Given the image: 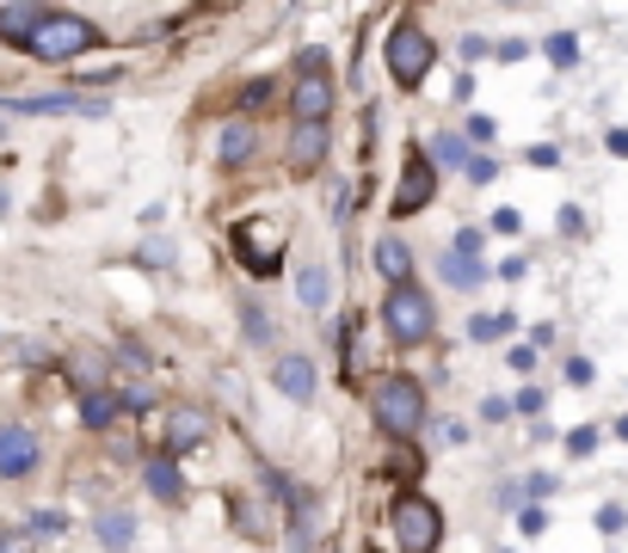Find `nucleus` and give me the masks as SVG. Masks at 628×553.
<instances>
[{
  "label": "nucleus",
  "mask_w": 628,
  "mask_h": 553,
  "mask_svg": "<svg viewBox=\"0 0 628 553\" xmlns=\"http://www.w3.org/2000/svg\"><path fill=\"white\" fill-rule=\"evenodd\" d=\"M235 259L247 264L253 276H278V264H283V228H278V222H240V228H235Z\"/></svg>",
  "instance_id": "nucleus-7"
},
{
  "label": "nucleus",
  "mask_w": 628,
  "mask_h": 553,
  "mask_svg": "<svg viewBox=\"0 0 628 553\" xmlns=\"http://www.w3.org/2000/svg\"><path fill=\"white\" fill-rule=\"evenodd\" d=\"M512 369H536V345H518V351H512Z\"/></svg>",
  "instance_id": "nucleus-44"
},
{
  "label": "nucleus",
  "mask_w": 628,
  "mask_h": 553,
  "mask_svg": "<svg viewBox=\"0 0 628 553\" xmlns=\"http://www.w3.org/2000/svg\"><path fill=\"white\" fill-rule=\"evenodd\" d=\"M512 326H518L512 314H474V320H469V338H474V345H500Z\"/></svg>",
  "instance_id": "nucleus-23"
},
{
  "label": "nucleus",
  "mask_w": 628,
  "mask_h": 553,
  "mask_svg": "<svg viewBox=\"0 0 628 553\" xmlns=\"http://www.w3.org/2000/svg\"><path fill=\"white\" fill-rule=\"evenodd\" d=\"M271 382H278V394H290L302 406V399H314V363L302 351L278 357V369H271Z\"/></svg>",
  "instance_id": "nucleus-12"
},
{
  "label": "nucleus",
  "mask_w": 628,
  "mask_h": 553,
  "mask_svg": "<svg viewBox=\"0 0 628 553\" xmlns=\"http://www.w3.org/2000/svg\"><path fill=\"white\" fill-rule=\"evenodd\" d=\"M333 80H327V61H321V49H309L302 56V75L290 80V111H296V123H327L333 111Z\"/></svg>",
  "instance_id": "nucleus-6"
},
{
  "label": "nucleus",
  "mask_w": 628,
  "mask_h": 553,
  "mask_svg": "<svg viewBox=\"0 0 628 553\" xmlns=\"http://www.w3.org/2000/svg\"><path fill=\"white\" fill-rule=\"evenodd\" d=\"M425 160H431V172H456V167H469V142H462V136H450V129H444V136L438 142H431V154H425Z\"/></svg>",
  "instance_id": "nucleus-20"
},
{
  "label": "nucleus",
  "mask_w": 628,
  "mask_h": 553,
  "mask_svg": "<svg viewBox=\"0 0 628 553\" xmlns=\"http://www.w3.org/2000/svg\"><path fill=\"white\" fill-rule=\"evenodd\" d=\"M253 148H259V129H253V123H228V129H222V167H240V160H253Z\"/></svg>",
  "instance_id": "nucleus-17"
},
{
  "label": "nucleus",
  "mask_w": 628,
  "mask_h": 553,
  "mask_svg": "<svg viewBox=\"0 0 628 553\" xmlns=\"http://www.w3.org/2000/svg\"><path fill=\"white\" fill-rule=\"evenodd\" d=\"M75 382L87 387V394H99V387L111 382V375H105V357H99V351H93V357H75Z\"/></svg>",
  "instance_id": "nucleus-24"
},
{
  "label": "nucleus",
  "mask_w": 628,
  "mask_h": 553,
  "mask_svg": "<svg viewBox=\"0 0 628 553\" xmlns=\"http://www.w3.org/2000/svg\"><path fill=\"white\" fill-rule=\"evenodd\" d=\"M592 449H597V430H592V425L567 437V455H592Z\"/></svg>",
  "instance_id": "nucleus-38"
},
{
  "label": "nucleus",
  "mask_w": 628,
  "mask_h": 553,
  "mask_svg": "<svg viewBox=\"0 0 628 553\" xmlns=\"http://www.w3.org/2000/svg\"><path fill=\"white\" fill-rule=\"evenodd\" d=\"M389 529H394V548L401 553H438L444 541V510L419 492H401L389 505Z\"/></svg>",
  "instance_id": "nucleus-5"
},
{
  "label": "nucleus",
  "mask_w": 628,
  "mask_h": 553,
  "mask_svg": "<svg viewBox=\"0 0 628 553\" xmlns=\"http://www.w3.org/2000/svg\"><path fill=\"white\" fill-rule=\"evenodd\" d=\"M438 198V172H431V160H425L419 148L407 154V167H401V191H394V222H407V215H419L425 203Z\"/></svg>",
  "instance_id": "nucleus-8"
},
{
  "label": "nucleus",
  "mask_w": 628,
  "mask_h": 553,
  "mask_svg": "<svg viewBox=\"0 0 628 553\" xmlns=\"http://www.w3.org/2000/svg\"><path fill=\"white\" fill-rule=\"evenodd\" d=\"M450 246H456V252H469V259H481V246H487V234H481V228H462Z\"/></svg>",
  "instance_id": "nucleus-37"
},
{
  "label": "nucleus",
  "mask_w": 628,
  "mask_h": 553,
  "mask_svg": "<svg viewBox=\"0 0 628 553\" xmlns=\"http://www.w3.org/2000/svg\"><path fill=\"white\" fill-rule=\"evenodd\" d=\"M37 19H44V7H0V37H7V44H25Z\"/></svg>",
  "instance_id": "nucleus-19"
},
{
  "label": "nucleus",
  "mask_w": 628,
  "mask_h": 553,
  "mask_svg": "<svg viewBox=\"0 0 628 553\" xmlns=\"http://www.w3.org/2000/svg\"><path fill=\"white\" fill-rule=\"evenodd\" d=\"M7 111H25V117H105V99H87V92H44V99H7Z\"/></svg>",
  "instance_id": "nucleus-9"
},
{
  "label": "nucleus",
  "mask_w": 628,
  "mask_h": 553,
  "mask_svg": "<svg viewBox=\"0 0 628 553\" xmlns=\"http://www.w3.org/2000/svg\"><path fill=\"white\" fill-rule=\"evenodd\" d=\"M623 529H628L623 505H597V535H623Z\"/></svg>",
  "instance_id": "nucleus-28"
},
{
  "label": "nucleus",
  "mask_w": 628,
  "mask_h": 553,
  "mask_svg": "<svg viewBox=\"0 0 628 553\" xmlns=\"http://www.w3.org/2000/svg\"><path fill=\"white\" fill-rule=\"evenodd\" d=\"M438 276L450 283V290H481V283H487V264L469 259V252H456V246H444V252H438Z\"/></svg>",
  "instance_id": "nucleus-14"
},
{
  "label": "nucleus",
  "mask_w": 628,
  "mask_h": 553,
  "mask_svg": "<svg viewBox=\"0 0 628 553\" xmlns=\"http://www.w3.org/2000/svg\"><path fill=\"white\" fill-rule=\"evenodd\" d=\"M210 437V418L191 413V406H179L173 418H167V455H186V449H198Z\"/></svg>",
  "instance_id": "nucleus-15"
},
{
  "label": "nucleus",
  "mask_w": 628,
  "mask_h": 553,
  "mask_svg": "<svg viewBox=\"0 0 628 553\" xmlns=\"http://www.w3.org/2000/svg\"><path fill=\"white\" fill-rule=\"evenodd\" d=\"M518 529H524V535H542V529H549V510H542V505H524V510H518Z\"/></svg>",
  "instance_id": "nucleus-36"
},
{
  "label": "nucleus",
  "mask_w": 628,
  "mask_h": 553,
  "mask_svg": "<svg viewBox=\"0 0 628 553\" xmlns=\"http://www.w3.org/2000/svg\"><path fill=\"white\" fill-rule=\"evenodd\" d=\"M142 479H148V492H155L160 505H179V498H186V479H179L173 455H148L142 461Z\"/></svg>",
  "instance_id": "nucleus-13"
},
{
  "label": "nucleus",
  "mask_w": 628,
  "mask_h": 553,
  "mask_svg": "<svg viewBox=\"0 0 628 553\" xmlns=\"http://www.w3.org/2000/svg\"><path fill=\"white\" fill-rule=\"evenodd\" d=\"M604 148H610V154H623V160H628V129H610V136H604Z\"/></svg>",
  "instance_id": "nucleus-45"
},
{
  "label": "nucleus",
  "mask_w": 628,
  "mask_h": 553,
  "mask_svg": "<svg viewBox=\"0 0 628 553\" xmlns=\"http://www.w3.org/2000/svg\"><path fill=\"white\" fill-rule=\"evenodd\" d=\"M37 461H44V443H37V430L0 425V479H25Z\"/></svg>",
  "instance_id": "nucleus-10"
},
{
  "label": "nucleus",
  "mask_w": 628,
  "mask_h": 553,
  "mask_svg": "<svg viewBox=\"0 0 628 553\" xmlns=\"http://www.w3.org/2000/svg\"><path fill=\"white\" fill-rule=\"evenodd\" d=\"M542 49H549L554 68H573V61H580V37H573V31H554V37H549Z\"/></svg>",
  "instance_id": "nucleus-26"
},
{
  "label": "nucleus",
  "mask_w": 628,
  "mask_h": 553,
  "mask_svg": "<svg viewBox=\"0 0 628 553\" xmlns=\"http://www.w3.org/2000/svg\"><path fill=\"white\" fill-rule=\"evenodd\" d=\"M431 326H438V307H431V295H425L419 283H401V290L382 295V332H389L401 351L425 345V338H431Z\"/></svg>",
  "instance_id": "nucleus-4"
},
{
  "label": "nucleus",
  "mask_w": 628,
  "mask_h": 553,
  "mask_svg": "<svg viewBox=\"0 0 628 553\" xmlns=\"http://www.w3.org/2000/svg\"><path fill=\"white\" fill-rule=\"evenodd\" d=\"M487 228H493V234H505V240H518V234H524V215H518V210H493Z\"/></svg>",
  "instance_id": "nucleus-32"
},
{
  "label": "nucleus",
  "mask_w": 628,
  "mask_h": 553,
  "mask_svg": "<svg viewBox=\"0 0 628 553\" xmlns=\"http://www.w3.org/2000/svg\"><path fill=\"white\" fill-rule=\"evenodd\" d=\"M240 320H247V338H253V345H271V314H266L259 302L240 307Z\"/></svg>",
  "instance_id": "nucleus-27"
},
{
  "label": "nucleus",
  "mask_w": 628,
  "mask_h": 553,
  "mask_svg": "<svg viewBox=\"0 0 628 553\" xmlns=\"http://www.w3.org/2000/svg\"><path fill=\"white\" fill-rule=\"evenodd\" d=\"M370 413H377V425L389 430L394 443H407L413 430L425 425V387L413 382L407 369H394V375H382L377 394H370Z\"/></svg>",
  "instance_id": "nucleus-3"
},
{
  "label": "nucleus",
  "mask_w": 628,
  "mask_h": 553,
  "mask_svg": "<svg viewBox=\"0 0 628 553\" xmlns=\"http://www.w3.org/2000/svg\"><path fill=\"white\" fill-rule=\"evenodd\" d=\"M93 44H99V25H93V19L49 13V7H44V19H37L32 37H25V56H37V61H75V56H87Z\"/></svg>",
  "instance_id": "nucleus-2"
},
{
  "label": "nucleus",
  "mask_w": 628,
  "mask_h": 553,
  "mask_svg": "<svg viewBox=\"0 0 628 553\" xmlns=\"http://www.w3.org/2000/svg\"><path fill=\"white\" fill-rule=\"evenodd\" d=\"M377 271L389 276V290L413 283V252H407V240H394V234H382V240H377Z\"/></svg>",
  "instance_id": "nucleus-16"
},
{
  "label": "nucleus",
  "mask_w": 628,
  "mask_h": 553,
  "mask_svg": "<svg viewBox=\"0 0 628 553\" xmlns=\"http://www.w3.org/2000/svg\"><path fill=\"white\" fill-rule=\"evenodd\" d=\"M512 413H530L536 418V413H542V387H524V394L512 399Z\"/></svg>",
  "instance_id": "nucleus-41"
},
{
  "label": "nucleus",
  "mask_w": 628,
  "mask_h": 553,
  "mask_svg": "<svg viewBox=\"0 0 628 553\" xmlns=\"http://www.w3.org/2000/svg\"><path fill=\"white\" fill-rule=\"evenodd\" d=\"M99 541H105L111 553H124L130 541H136V522H130L124 510H111V517H99Z\"/></svg>",
  "instance_id": "nucleus-22"
},
{
  "label": "nucleus",
  "mask_w": 628,
  "mask_h": 553,
  "mask_svg": "<svg viewBox=\"0 0 628 553\" xmlns=\"http://www.w3.org/2000/svg\"><path fill=\"white\" fill-rule=\"evenodd\" d=\"M549 492H554V474H530V479H524V486H518V498H530V505H542Z\"/></svg>",
  "instance_id": "nucleus-33"
},
{
  "label": "nucleus",
  "mask_w": 628,
  "mask_h": 553,
  "mask_svg": "<svg viewBox=\"0 0 628 553\" xmlns=\"http://www.w3.org/2000/svg\"><path fill=\"white\" fill-rule=\"evenodd\" d=\"M530 167H561V148H549V142H542V148H530Z\"/></svg>",
  "instance_id": "nucleus-43"
},
{
  "label": "nucleus",
  "mask_w": 628,
  "mask_h": 553,
  "mask_svg": "<svg viewBox=\"0 0 628 553\" xmlns=\"http://www.w3.org/2000/svg\"><path fill=\"white\" fill-rule=\"evenodd\" d=\"M117 413H124V406H117V394H105V387H99V394H80V425L87 430H111Z\"/></svg>",
  "instance_id": "nucleus-18"
},
{
  "label": "nucleus",
  "mask_w": 628,
  "mask_h": 553,
  "mask_svg": "<svg viewBox=\"0 0 628 553\" xmlns=\"http://www.w3.org/2000/svg\"><path fill=\"white\" fill-rule=\"evenodd\" d=\"M382 61H389V80L401 92L425 87V75L438 68V37L419 25V19H394L389 37H382Z\"/></svg>",
  "instance_id": "nucleus-1"
},
{
  "label": "nucleus",
  "mask_w": 628,
  "mask_h": 553,
  "mask_svg": "<svg viewBox=\"0 0 628 553\" xmlns=\"http://www.w3.org/2000/svg\"><path fill=\"white\" fill-rule=\"evenodd\" d=\"M493 136H500V123L493 117H469V136L462 142H493Z\"/></svg>",
  "instance_id": "nucleus-39"
},
{
  "label": "nucleus",
  "mask_w": 628,
  "mask_h": 553,
  "mask_svg": "<svg viewBox=\"0 0 628 553\" xmlns=\"http://www.w3.org/2000/svg\"><path fill=\"white\" fill-rule=\"evenodd\" d=\"M481 418H487V425H500V418H512V399H500V394H493V399H481Z\"/></svg>",
  "instance_id": "nucleus-42"
},
{
  "label": "nucleus",
  "mask_w": 628,
  "mask_h": 553,
  "mask_svg": "<svg viewBox=\"0 0 628 553\" xmlns=\"http://www.w3.org/2000/svg\"><path fill=\"white\" fill-rule=\"evenodd\" d=\"M235 522L247 529L253 541H271V529H266V510L253 505V498H235Z\"/></svg>",
  "instance_id": "nucleus-25"
},
{
  "label": "nucleus",
  "mask_w": 628,
  "mask_h": 553,
  "mask_svg": "<svg viewBox=\"0 0 628 553\" xmlns=\"http://www.w3.org/2000/svg\"><path fill=\"white\" fill-rule=\"evenodd\" d=\"M462 172H469L474 184H493V179H500V160H493V154H469V167H462Z\"/></svg>",
  "instance_id": "nucleus-29"
},
{
  "label": "nucleus",
  "mask_w": 628,
  "mask_h": 553,
  "mask_svg": "<svg viewBox=\"0 0 628 553\" xmlns=\"http://www.w3.org/2000/svg\"><path fill=\"white\" fill-rule=\"evenodd\" d=\"M63 529H68L63 510H37V517H32V535H63Z\"/></svg>",
  "instance_id": "nucleus-35"
},
{
  "label": "nucleus",
  "mask_w": 628,
  "mask_h": 553,
  "mask_svg": "<svg viewBox=\"0 0 628 553\" xmlns=\"http://www.w3.org/2000/svg\"><path fill=\"white\" fill-rule=\"evenodd\" d=\"M567 382H573V387H592V382H597L592 357H567Z\"/></svg>",
  "instance_id": "nucleus-34"
},
{
  "label": "nucleus",
  "mask_w": 628,
  "mask_h": 553,
  "mask_svg": "<svg viewBox=\"0 0 628 553\" xmlns=\"http://www.w3.org/2000/svg\"><path fill=\"white\" fill-rule=\"evenodd\" d=\"M296 295H302V307H327V295H333V283H327V264H302V276H296Z\"/></svg>",
  "instance_id": "nucleus-21"
},
{
  "label": "nucleus",
  "mask_w": 628,
  "mask_h": 553,
  "mask_svg": "<svg viewBox=\"0 0 628 553\" xmlns=\"http://www.w3.org/2000/svg\"><path fill=\"white\" fill-rule=\"evenodd\" d=\"M616 437H623V443H628V413H623V418H616Z\"/></svg>",
  "instance_id": "nucleus-46"
},
{
  "label": "nucleus",
  "mask_w": 628,
  "mask_h": 553,
  "mask_svg": "<svg viewBox=\"0 0 628 553\" xmlns=\"http://www.w3.org/2000/svg\"><path fill=\"white\" fill-rule=\"evenodd\" d=\"M419 474V455L413 449H394V479H413Z\"/></svg>",
  "instance_id": "nucleus-40"
},
{
  "label": "nucleus",
  "mask_w": 628,
  "mask_h": 553,
  "mask_svg": "<svg viewBox=\"0 0 628 553\" xmlns=\"http://www.w3.org/2000/svg\"><path fill=\"white\" fill-rule=\"evenodd\" d=\"M327 123H296L290 129V148H283V167L290 172H314L321 160H327Z\"/></svg>",
  "instance_id": "nucleus-11"
},
{
  "label": "nucleus",
  "mask_w": 628,
  "mask_h": 553,
  "mask_svg": "<svg viewBox=\"0 0 628 553\" xmlns=\"http://www.w3.org/2000/svg\"><path fill=\"white\" fill-rule=\"evenodd\" d=\"M554 222H561L567 240H580V234H585V210H580V203H561V215H554Z\"/></svg>",
  "instance_id": "nucleus-31"
},
{
  "label": "nucleus",
  "mask_w": 628,
  "mask_h": 553,
  "mask_svg": "<svg viewBox=\"0 0 628 553\" xmlns=\"http://www.w3.org/2000/svg\"><path fill=\"white\" fill-rule=\"evenodd\" d=\"M0 553H37L32 529H0Z\"/></svg>",
  "instance_id": "nucleus-30"
}]
</instances>
